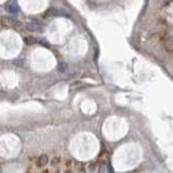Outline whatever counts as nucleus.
<instances>
[{
    "mask_svg": "<svg viewBox=\"0 0 173 173\" xmlns=\"http://www.w3.org/2000/svg\"><path fill=\"white\" fill-rule=\"evenodd\" d=\"M48 162V156H45V154H43V156H40L39 157V160H38V165L39 166H43V165H45V164Z\"/></svg>",
    "mask_w": 173,
    "mask_h": 173,
    "instance_id": "7ed1b4c3",
    "label": "nucleus"
},
{
    "mask_svg": "<svg viewBox=\"0 0 173 173\" xmlns=\"http://www.w3.org/2000/svg\"><path fill=\"white\" fill-rule=\"evenodd\" d=\"M27 28L31 31H43L41 24H39V23H29L28 26H27Z\"/></svg>",
    "mask_w": 173,
    "mask_h": 173,
    "instance_id": "f03ea898",
    "label": "nucleus"
},
{
    "mask_svg": "<svg viewBox=\"0 0 173 173\" xmlns=\"http://www.w3.org/2000/svg\"><path fill=\"white\" fill-rule=\"evenodd\" d=\"M7 11L12 12V14H17V12H19V5L15 4V3H11V4L7 5Z\"/></svg>",
    "mask_w": 173,
    "mask_h": 173,
    "instance_id": "f257e3e1",
    "label": "nucleus"
},
{
    "mask_svg": "<svg viewBox=\"0 0 173 173\" xmlns=\"http://www.w3.org/2000/svg\"><path fill=\"white\" fill-rule=\"evenodd\" d=\"M26 43H28V44H32V43H35V40L32 38H26Z\"/></svg>",
    "mask_w": 173,
    "mask_h": 173,
    "instance_id": "39448f33",
    "label": "nucleus"
},
{
    "mask_svg": "<svg viewBox=\"0 0 173 173\" xmlns=\"http://www.w3.org/2000/svg\"><path fill=\"white\" fill-rule=\"evenodd\" d=\"M65 68H67V65L64 63L59 64V71H60V72H64V71H65Z\"/></svg>",
    "mask_w": 173,
    "mask_h": 173,
    "instance_id": "20e7f679",
    "label": "nucleus"
}]
</instances>
